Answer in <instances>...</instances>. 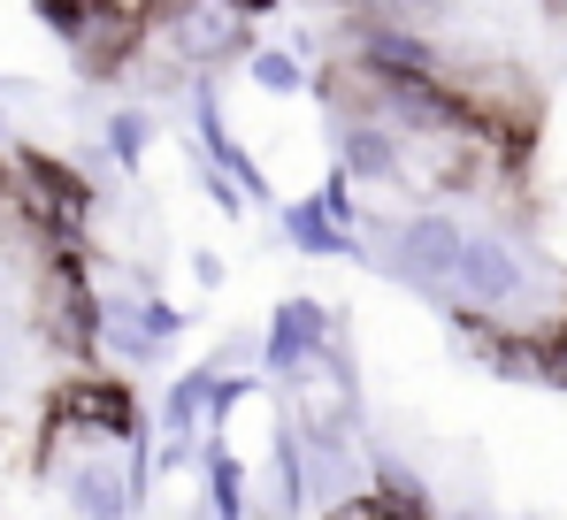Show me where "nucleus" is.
<instances>
[{
	"label": "nucleus",
	"instance_id": "nucleus-1",
	"mask_svg": "<svg viewBox=\"0 0 567 520\" xmlns=\"http://www.w3.org/2000/svg\"><path fill=\"white\" fill-rule=\"evenodd\" d=\"M369 238L391 275H406L430 299H453V275L468 260V222H453L445 207H406V215H377Z\"/></svg>",
	"mask_w": 567,
	"mask_h": 520
},
{
	"label": "nucleus",
	"instance_id": "nucleus-2",
	"mask_svg": "<svg viewBox=\"0 0 567 520\" xmlns=\"http://www.w3.org/2000/svg\"><path fill=\"white\" fill-rule=\"evenodd\" d=\"M154 46H162L185 77H207V70H223V62H246V54H254V23H246V8H230V0H169L162 23H154Z\"/></svg>",
	"mask_w": 567,
	"mask_h": 520
},
{
	"label": "nucleus",
	"instance_id": "nucleus-3",
	"mask_svg": "<svg viewBox=\"0 0 567 520\" xmlns=\"http://www.w3.org/2000/svg\"><path fill=\"white\" fill-rule=\"evenodd\" d=\"M39 337L54 352H70V360L100 352V283L78 268V253L39 268Z\"/></svg>",
	"mask_w": 567,
	"mask_h": 520
},
{
	"label": "nucleus",
	"instance_id": "nucleus-4",
	"mask_svg": "<svg viewBox=\"0 0 567 520\" xmlns=\"http://www.w3.org/2000/svg\"><path fill=\"white\" fill-rule=\"evenodd\" d=\"M47 422H70V429L115 436V444H138V398L115 383V375H78L54 391V414Z\"/></svg>",
	"mask_w": 567,
	"mask_h": 520
},
{
	"label": "nucleus",
	"instance_id": "nucleus-5",
	"mask_svg": "<svg viewBox=\"0 0 567 520\" xmlns=\"http://www.w3.org/2000/svg\"><path fill=\"white\" fill-rule=\"evenodd\" d=\"M330 306H315V299H284L277 314H269V337H261V375H299L315 352H330Z\"/></svg>",
	"mask_w": 567,
	"mask_h": 520
},
{
	"label": "nucleus",
	"instance_id": "nucleus-6",
	"mask_svg": "<svg viewBox=\"0 0 567 520\" xmlns=\"http://www.w3.org/2000/svg\"><path fill=\"white\" fill-rule=\"evenodd\" d=\"M338 154L361 184H406V138L383 115H338Z\"/></svg>",
	"mask_w": 567,
	"mask_h": 520
},
{
	"label": "nucleus",
	"instance_id": "nucleus-7",
	"mask_svg": "<svg viewBox=\"0 0 567 520\" xmlns=\"http://www.w3.org/2000/svg\"><path fill=\"white\" fill-rule=\"evenodd\" d=\"M215 406H223V367L207 360V367H192V375H177L169 383V398H162V422L177 436H192L199 422H215Z\"/></svg>",
	"mask_w": 567,
	"mask_h": 520
},
{
	"label": "nucleus",
	"instance_id": "nucleus-8",
	"mask_svg": "<svg viewBox=\"0 0 567 520\" xmlns=\"http://www.w3.org/2000/svg\"><path fill=\"white\" fill-rule=\"evenodd\" d=\"M284 238H291L299 253H315V260L361 253V246H353V230H338V222L322 215V199H299V207H284Z\"/></svg>",
	"mask_w": 567,
	"mask_h": 520
},
{
	"label": "nucleus",
	"instance_id": "nucleus-9",
	"mask_svg": "<svg viewBox=\"0 0 567 520\" xmlns=\"http://www.w3.org/2000/svg\"><path fill=\"white\" fill-rule=\"evenodd\" d=\"M207 498H215V520H246V467L238 451H207Z\"/></svg>",
	"mask_w": 567,
	"mask_h": 520
},
{
	"label": "nucleus",
	"instance_id": "nucleus-10",
	"mask_svg": "<svg viewBox=\"0 0 567 520\" xmlns=\"http://www.w3.org/2000/svg\"><path fill=\"white\" fill-rule=\"evenodd\" d=\"M246 77H254V92H269V100H291V92L307 85L299 77V54H284V46H254L246 54Z\"/></svg>",
	"mask_w": 567,
	"mask_h": 520
},
{
	"label": "nucleus",
	"instance_id": "nucleus-11",
	"mask_svg": "<svg viewBox=\"0 0 567 520\" xmlns=\"http://www.w3.org/2000/svg\"><path fill=\"white\" fill-rule=\"evenodd\" d=\"M146 146H154V115H146V107H115V115H107V154H115L123 169H138Z\"/></svg>",
	"mask_w": 567,
	"mask_h": 520
},
{
	"label": "nucleus",
	"instance_id": "nucleus-12",
	"mask_svg": "<svg viewBox=\"0 0 567 520\" xmlns=\"http://www.w3.org/2000/svg\"><path fill=\"white\" fill-rule=\"evenodd\" d=\"M322 520H430V513H406V506H391V498H377V490H361V498L330 506Z\"/></svg>",
	"mask_w": 567,
	"mask_h": 520
},
{
	"label": "nucleus",
	"instance_id": "nucleus-13",
	"mask_svg": "<svg viewBox=\"0 0 567 520\" xmlns=\"http://www.w3.org/2000/svg\"><path fill=\"white\" fill-rule=\"evenodd\" d=\"M230 8H246V15H254V8H277V0H230Z\"/></svg>",
	"mask_w": 567,
	"mask_h": 520
},
{
	"label": "nucleus",
	"instance_id": "nucleus-14",
	"mask_svg": "<svg viewBox=\"0 0 567 520\" xmlns=\"http://www.w3.org/2000/svg\"><path fill=\"white\" fill-rule=\"evenodd\" d=\"M0 146H8V115H0Z\"/></svg>",
	"mask_w": 567,
	"mask_h": 520
},
{
	"label": "nucleus",
	"instance_id": "nucleus-15",
	"mask_svg": "<svg viewBox=\"0 0 567 520\" xmlns=\"http://www.w3.org/2000/svg\"><path fill=\"white\" fill-rule=\"evenodd\" d=\"M461 520H483V513H461Z\"/></svg>",
	"mask_w": 567,
	"mask_h": 520
}]
</instances>
